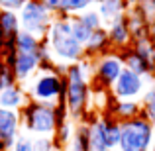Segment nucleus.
<instances>
[{
  "mask_svg": "<svg viewBox=\"0 0 155 151\" xmlns=\"http://www.w3.org/2000/svg\"><path fill=\"white\" fill-rule=\"evenodd\" d=\"M94 75V61L84 57L81 63L67 65L65 71V104L71 120L84 122L88 114V104L92 100L91 79Z\"/></svg>",
  "mask_w": 155,
  "mask_h": 151,
  "instance_id": "1",
  "label": "nucleus"
},
{
  "mask_svg": "<svg viewBox=\"0 0 155 151\" xmlns=\"http://www.w3.org/2000/svg\"><path fill=\"white\" fill-rule=\"evenodd\" d=\"M45 41L51 49L55 65H73L84 59V45L77 41L71 30V16H57L53 20Z\"/></svg>",
  "mask_w": 155,
  "mask_h": 151,
  "instance_id": "2",
  "label": "nucleus"
},
{
  "mask_svg": "<svg viewBox=\"0 0 155 151\" xmlns=\"http://www.w3.org/2000/svg\"><path fill=\"white\" fill-rule=\"evenodd\" d=\"M20 120H22V128L28 133H34L35 137L39 136L53 137L57 132L55 104H43V102L30 100L20 110Z\"/></svg>",
  "mask_w": 155,
  "mask_h": 151,
  "instance_id": "3",
  "label": "nucleus"
},
{
  "mask_svg": "<svg viewBox=\"0 0 155 151\" xmlns=\"http://www.w3.org/2000/svg\"><path fill=\"white\" fill-rule=\"evenodd\" d=\"M30 100L43 102V104H57L65 102V77L57 71H39L30 83H26Z\"/></svg>",
  "mask_w": 155,
  "mask_h": 151,
  "instance_id": "4",
  "label": "nucleus"
},
{
  "mask_svg": "<svg viewBox=\"0 0 155 151\" xmlns=\"http://www.w3.org/2000/svg\"><path fill=\"white\" fill-rule=\"evenodd\" d=\"M120 143L118 151H149L155 140V128L143 116L120 124Z\"/></svg>",
  "mask_w": 155,
  "mask_h": 151,
  "instance_id": "5",
  "label": "nucleus"
},
{
  "mask_svg": "<svg viewBox=\"0 0 155 151\" xmlns=\"http://www.w3.org/2000/svg\"><path fill=\"white\" fill-rule=\"evenodd\" d=\"M20 26L24 31H30L35 38L43 39L49 31L55 16L43 6L41 0H28L24 4V8L20 10Z\"/></svg>",
  "mask_w": 155,
  "mask_h": 151,
  "instance_id": "6",
  "label": "nucleus"
},
{
  "mask_svg": "<svg viewBox=\"0 0 155 151\" xmlns=\"http://www.w3.org/2000/svg\"><path fill=\"white\" fill-rule=\"evenodd\" d=\"M124 71V63H122V57L118 53H104V55L96 57L94 61V75L92 80L98 88H112L114 83L118 80V77Z\"/></svg>",
  "mask_w": 155,
  "mask_h": 151,
  "instance_id": "7",
  "label": "nucleus"
},
{
  "mask_svg": "<svg viewBox=\"0 0 155 151\" xmlns=\"http://www.w3.org/2000/svg\"><path fill=\"white\" fill-rule=\"evenodd\" d=\"M145 92V79L124 67L122 75L112 87V96L116 100H137Z\"/></svg>",
  "mask_w": 155,
  "mask_h": 151,
  "instance_id": "8",
  "label": "nucleus"
},
{
  "mask_svg": "<svg viewBox=\"0 0 155 151\" xmlns=\"http://www.w3.org/2000/svg\"><path fill=\"white\" fill-rule=\"evenodd\" d=\"M12 71L20 84H26L39 73V57L38 53H18L16 51L14 63H12Z\"/></svg>",
  "mask_w": 155,
  "mask_h": 151,
  "instance_id": "9",
  "label": "nucleus"
},
{
  "mask_svg": "<svg viewBox=\"0 0 155 151\" xmlns=\"http://www.w3.org/2000/svg\"><path fill=\"white\" fill-rule=\"evenodd\" d=\"M20 128H22L20 112L0 108V140L6 143L8 151H10V147L14 145L16 137L20 136Z\"/></svg>",
  "mask_w": 155,
  "mask_h": 151,
  "instance_id": "10",
  "label": "nucleus"
},
{
  "mask_svg": "<svg viewBox=\"0 0 155 151\" xmlns=\"http://www.w3.org/2000/svg\"><path fill=\"white\" fill-rule=\"evenodd\" d=\"M108 31V39H110V45L116 47V49H126V47L132 45V34H130V26H128V18L120 16L116 18L114 22L108 24L106 28Z\"/></svg>",
  "mask_w": 155,
  "mask_h": 151,
  "instance_id": "11",
  "label": "nucleus"
},
{
  "mask_svg": "<svg viewBox=\"0 0 155 151\" xmlns=\"http://www.w3.org/2000/svg\"><path fill=\"white\" fill-rule=\"evenodd\" d=\"M118 55L122 57V63H124V67H126V69H130L132 73H136V75L143 77V79H145V77H147V79L155 77L153 69L147 65V61H145L141 55H137L136 49H134L132 45L126 47V49H122V53H118Z\"/></svg>",
  "mask_w": 155,
  "mask_h": 151,
  "instance_id": "12",
  "label": "nucleus"
},
{
  "mask_svg": "<svg viewBox=\"0 0 155 151\" xmlns=\"http://www.w3.org/2000/svg\"><path fill=\"white\" fill-rule=\"evenodd\" d=\"M30 102V96H28L26 88L22 84H14L10 88H4L0 90V108H6V110H20Z\"/></svg>",
  "mask_w": 155,
  "mask_h": 151,
  "instance_id": "13",
  "label": "nucleus"
},
{
  "mask_svg": "<svg viewBox=\"0 0 155 151\" xmlns=\"http://www.w3.org/2000/svg\"><path fill=\"white\" fill-rule=\"evenodd\" d=\"M126 18H128V26H130V34H132V41L137 39L149 38V20L143 16V12L137 6H130L126 12Z\"/></svg>",
  "mask_w": 155,
  "mask_h": 151,
  "instance_id": "14",
  "label": "nucleus"
},
{
  "mask_svg": "<svg viewBox=\"0 0 155 151\" xmlns=\"http://www.w3.org/2000/svg\"><path fill=\"white\" fill-rule=\"evenodd\" d=\"M110 47L112 45H110V39H108V31H106V28H100V30L92 31L88 41L84 43V57L87 59H96V57L108 53Z\"/></svg>",
  "mask_w": 155,
  "mask_h": 151,
  "instance_id": "15",
  "label": "nucleus"
},
{
  "mask_svg": "<svg viewBox=\"0 0 155 151\" xmlns=\"http://www.w3.org/2000/svg\"><path fill=\"white\" fill-rule=\"evenodd\" d=\"M108 114L112 118H116L120 124L134 120V118L141 116V102L140 100H114Z\"/></svg>",
  "mask_w": 155,
  "mask_h": 151,
  "instance_id": "16",
  "label": "nucleus"
},
{
  "mask_svg": "<svg viewBox=\"0 0 155 151\" xmlns=\"http://www.w3.org/2000/svg\"><path fill=\"white\" fill-rule=\"evenodd\" d=\"M88 151H110L104 136V116H96L88 122Z\"/></svg>",
  "mask_w": 155,
  "mask_h": 151,
  "instance_id": "17",
  "label": "nucleus"
},
{
  "mask_svg": "<svg viewBox=\"0 0 155 151\" xmlns=\"http://www.w3.org/2000/svg\"><path fill=\"white\" fill-rule=\"evenodd\" d=\"M96 2H98V10L96 12L100 14L104 24H110L116 18L124 16L130 8L126 0H96Z\"/></svg>",
  "mask_w": 155,
  "mask_h": 151,
  "instance_id": "18",
  "label": "nucleus"
},
{
  "mask_svg": "<svg viewBox=\"0 0 155 151\" xmlns=\"http://www.w3.org/2000/svg\"><path fill=\"white\" fill-rule=\"evenodd\" d=\"M63 151H88V122L75 126V133Z\"/></svg>",
  "mask_w": 155,
  "mask_h": 151,
  "instance_id": "19",
  "label": "nucleus"
},
{
  "mask_svg": "<svg viewBox=\"0 0 155 151\" xmlns=\"http://www.w3.org/2000/svg\"><path fill=\"white\" fill-rule=\"evenodd\" d=\"M104 116V136H106V143H108L110 151H116L118 143H120V122L116 118H112L108 112L102 114Z\"/></svg>",
  "mask_w": 155,
  "mask_h": 151,
  "instance_id": "20",
  "label": "nucleus"
},
{
  "mask_svg": "<svg viewBox=\"0 0 155 151\" xmlns=\"http://www.w3.org/2000/svg\"><path fill=\"white\" fill-rule=\"evenodd\" d=\"M39 45H41V39L35 38L30 31H20L18 38H16V51L18 53H38Z\"/></svg>",
  "mask_w": 155,
  "mask_h": 151,
  "instance_id": "21",
  "label": "nucleus"
},
{
  "mask_svg": "<svg viewBox=\"0 0 155 151\" xmlns=\"http://www.w3.org/2000/svg\"><path fill=\"white\" fill-rule=\"evenodd\" d=\"M141 116L155 128V83L145 88L141 96Z\"/></svg>",
  "mask_w": 155,
  "mask_h": 151,
  "instance_id": "22",
  "label": "nucleus"
},
{
  "mask_svg": "<svg viewBox=\"0 0 155 151\" xmlns=\"http://www.w3.org/2000/svg\"><path fill=\"white\" fill-rule=\"evenodd\" d=\"M73 133H75V126H73L71 120H67V122H63L61 126H57V132H55V136H53L55 149L57 151H63L65 147H67V143L71 141Z\"/></svg>",
  "mask_w": 155,
  "mask_h": 151,
  "instance_id": "23",
  "label": "nucleus"
},
{
  "mask_svg": "<svg viewBox=\"0 0 155 151\" xmlns=\"http://www.w3.org/2000/svg\"><path fill=\"white\" fill-rule=\"evenodd\" d=\"M77 18H79L81 24L87 26L91 31H96V30H100V28H104V22H102V18H100V14L96 10H87V12H83V14H79Z\"/></svg>",
  "mask_w": 155,
  "mask_h": 151,
  "instance_id": "24",
  "label": "nucleus"
},
{
  "mask_svg": "<svg viewBox=\"0 0 155 151\" xmlns=\"http://www.w3.org/2000/svg\"><path fill=\"white\" fill-rule=\"evenodd\" d=\"M71 30H73V35L77 38V41H81L83 45L88 41V38L92 35V31L88 30L87 26H83L81 20L77 18V16H71Z\"/></svg>",
  "mask_w": 155,
  "mask_h": 151,
  "instance_id": "25",
  "label": "nucleus"
},
{
  "mask_svg": "<svg viewBox=\"0 0 155 151\" xmlns=\"http://www.w3.org/2000/svg\"><path fill=\"white\" fill-rule=\"evenodd\" d=\"M96 0H67V16H79L83 12L91 10Z\"/></svg>",
  "mask_w": 155,
  "mask_h": 151,
  "instance_id": "26",
  "label": "nucleus"
},
{
  "mask_svg": "<svg viewBox=\"0 0 155 151\" xmlns=\"http://www.w3.org/2000/svg\"><path fill=\"white\" fill-rule=\"evenodd\" d=\"M41 2L55 18L57 16H67V0H41Z\"/></svg>",
  "mask_w": 155,
  "mask_h": 151,
  "instance_id": "27",
  "label": "nucleus"
},
{
  "mask_svg": "<svg viewBox=\"0 0 155 151\" xmlns=\"http://www.w3.org/2000/svg\"><path fill=\"white\" fill-rule=\"evenodd\" d=\"M10 151H34V140H31L30 136H22V133H20V136L16 137L14 145L10 147Z\"/></svg>",
  "mask_w": 155,
  "mask_h": 151,
  "instance_id": "28",
  "label": "nucleus"
},
{
  "mask_svg": "<svg viewBox=\"0 0 155 151\" xmlns=\"http://www.w3.org/2000/svg\"><path fill=\"white\" fill-rule=\"evenodd\" d=\"M34 151H57L53 137H45V136L34 137Z\"/></svg>",
  "mask_w": 155,
  "mask_h": 151,
  "instance_id": "29",
  "label": "nucleus"
},
{
  "mask_svg": "<svg viewBox=\"0 0 155 151\" xmlns=\"http://www.w3.org/2000/svg\"><path fill=\"white\" fill-rule=\"evenodd\" d=\"M136 6L143 12V16L147 20H151L153 16H155V2H153V0H137Z\"/></svg>",
  "mask_w": 155,
  "mask_h": 151,
  "instance_id": "30",
  "label": "nucleus"
},
{
  "mask_svg": "<svg viewBox=\"0 0 155 151\" xmlns=\"http://www.w3.org/2000/svg\"><path fill=\"white\" fill-rule=\"evenodd\" d=\"M28 0H0V10H12V12H20L24 8Z\"/></svg>",
  "mask_w": 155,
  "mask_h": 151,
  "instance_id": "31",
  "label": "nucleus"
},
{
  "mask_svg": "<svg viewBox=\"0 0 155 151\" xmlns=\"http://www.w3.org/2000/svg\"><path fill=\"white\" fill-rule=\"evenodd\" d=\"M149 39L155 43V16L149 20Z\"/></svg>",
  "mask_w": 155,
  "mask_h": 151,
  "instance_id": "32",
  "label": "nucleus"
},
{
  "mask_svg": "<svg viewBox=\"0 0 155 151\" xmlns=\"http://www.w3.org/2000/svg\"><path fill=\"white\" fill-rule=\"evenodd\" d=\"M149 151H155V140H153V143H151V149Z\"/></svg>",
  "mask_w": 155,
  "mask_h": 151,
  "instance_id": "33",
  "label": "nucleus"
},
{
  "mask_svg": "<svg viewBox=\"0 0 155 151\" xmlns=\"http://www.w3.org/2000/svg\"><path fill=\"white\" fill-rule=\"evenodd\" d=\"M153 2H155V0H153Z\"/></svg>",
  "mask_w": 155,
  "mask_h": 151,
  "instance_id": "34",
  "label": "nucleus"
},
{
  "mask_svg": "<svg viewBox=\"0 0 155 151\" xmlns=\"http://www.w3.org/2000/svg\"><path fill=\"white\" fill-rule=\"evenodd\" d=\"M116 151H118V149H116Z\"/></svg>",
  "mask_w": 155,
  "mask_h": 151,
  "instance_id": "35",
  "label": "nucleus"
}]
</instances>
